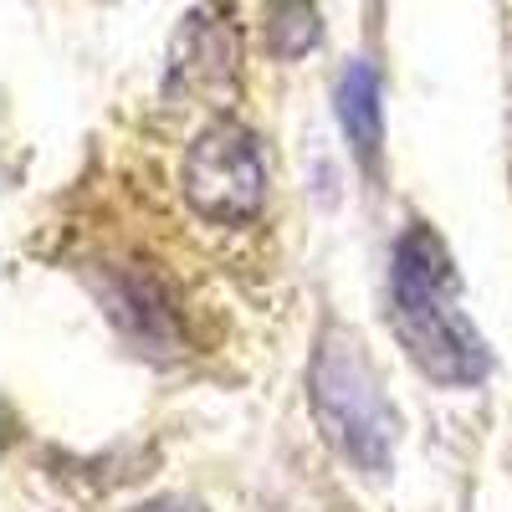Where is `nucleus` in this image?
Here are the masks:
<instances>
[{"label": "nucleus", "instance_id": "nucleus-1", "mask_svg": "<svg viewBox=\"0 0 512 512\" xmlns=\"http://www.w3.org/2000/svg\"><path fill=\"white\" fill-rule=\"evenodd\" d=\"M390 297H395V328L400 344L410 349L415 369L436 384H482L492 369L487 338L461 313L456 267L431 226H410L395 241L390 267Z\"/></svg>", "mask_w": 512, "mask_h": 512}, {"label": "nucleus", "instance_id": "nucleus-2", "mask_svg": "<svg viewBox=\"0 0 512 512\" xmlns=\"http://www.w3.org/2000/svg\"><path fill=\"white\" fill-rule=\"evenodd\" d=\"M308 395H313L318 431L328 436V446L338 456H344L349 466H359L364 477H384V472H390L395 441H400V415H395L390 400H384L379 374L364 359L354 333L328 328L318 338Z\"/></svg>", "mask_w": 512, "mask_h": 512}, {"label": "nucleus", "instance_id": "nucleus-3", "mask_svg": "<svg viewBox=\"0 0 512 512\" xmlns=\"http://www.w3.org/2000/svg\"><path fill=\"white\" fill-rule=\"evenodd\" d=\"M185 200L210 226H241L267 200V159L241 123H210L180 169Z\"/></svg>", "mask_w": 512, "mask_h": 512}, {"label": "nucleus", "instance_id": "nucleus-4", "mask_svg": "<svg viewBox=\"0 0 512 512\" xmlns=\"http://www.w3.org/2000/svg\"><path fill=\"white\" fill-rule=\"evenodd\" d=\"M338 123H344L359 164L374 169L379 164V144H384V113H379V72L364 57L349 62L344 77H338Z\"/></svg>", "mask_w": 512, "mask_h": 512}, {"label": "nucleus", "instance_id": "nucleus-5", "mask_svg": "<svg viewBox=\"0 0 512 512\" xmlns=\"http://www.w3.org/2000/svg\"><path fill=\"white\" fill-rule=\"evenodd\" d=\"M267 41L277 57H297V52L318 47V16L308 0H277L267 16Z\"/></svg>", "mask_w": 512, "mask_h": 512}, {"label": "nucleus", "instance_id": "nucleus-6", "mask_svg": "<svg viewBox=\"0 0 512 512\" xmlns=\"http://www.w3.org/2000/svg\"><path fill=\"white\" fill-rule=\"evenodd\" d=\"M134 512H205V507L190 502V497H159V502H144V507H134Z\"/></svg>", "mask_w": 512, "mask_h": 512}]
</instances>
